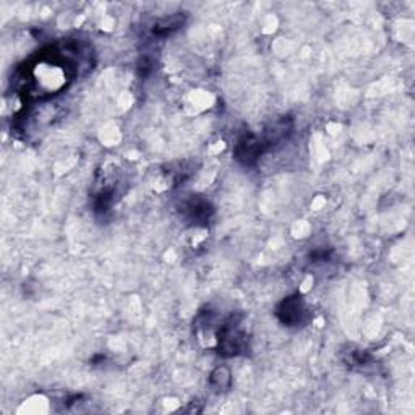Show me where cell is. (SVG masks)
Returning <instances> with one entry per match:
<instances>
[{"instance_id": "7a4b0ae2", "label": "cell", "mask_w": 415, "mask_h": 415, "mask_svg": "<svg viewBox=\"0 0 415 415\" xmlns=\"http://www.w3.org/2000/svg\"><path fill=\"white\" fill-rule=\"evenodd\" d=\"M271 146L264 136L257 135H245L242 136L235 146V158L239 159L242 164L250 165L257 163V159L262 156L264 151H268Z\"/></svg>"}, {"instance_id": "3957f363", "label": "cell", "mask_w": 415, "mask_h": 415, "mask_svg": "<svg viewBox=\"0 0 415 415\" xmlns=\"http://www.w3.org/2000/svg\"><path fill=\"white\" fill-rule=\"evenodd\" d=\"M211 214L213 206L203 198H190L182 203V216L193 224H204Z\"/></svg>"}, {"instance_id": "8992f818", "label": "cell", "mask_w": 415, "mask_h": 415, "mask_svg": "<svg viewBox=\"0 0 415 415\" xmlns=\"http://www.w3.org/2000/svg\"><path fill=\"white\" fill-rule=\"evenodd\" d=\"M209 381H211V386L216 391H228L230 388V383H232L229 368L218 367L211 373V378H209Z\"/></svg>"}, {"instance_id": "277c9868", "label": "cell", "mask_w": 415, "mask_h": 415, "mask_svg": "<svg viewBox=\"0 0 415 415\" xmlns=\"http://www.w3.org/2000/svg\"><path fill=\"white\" fill-rule=\"evenodd\" d=\"M303 312H305V310H303L302 298L296 296V297L286 298V300L278 307V312L276 313H278V317L282 323L287 326H294L302 322Z\"/></svg>"}, {"instance_id": "5b68a950", "label": "cell", "mask_w": 415, "mask_h": 415, "mask_svg": "<svg viewBox=\"0 0 415 415\" xmlns=\"http://www.w3.org/2000/svg\"><path fill=\"white\" fill-rule=\"evenodd\" d=\"M182 25H184V16L173 15L170 18H164L161 21H158V23L154 25L153 33L156 36H168V35H170V33H174L175 30H179Z\"/></svg>"}, {"instance_id": "6da1fadb", "label": "cell", "mask_w": 415, "mask_h": 415, "mask_svg": "<svg viewBox=\"0 0 415 415\" xmlns=\"http://www.w3.org/2000/svg\"><path fill=\"white\" fill-rule=\"evenodd\" d=\"M247 346V334L242 328L240 318L230 317L218 331V352L223 357H234L242 353Z\"/></svg>"}]
</instances>
